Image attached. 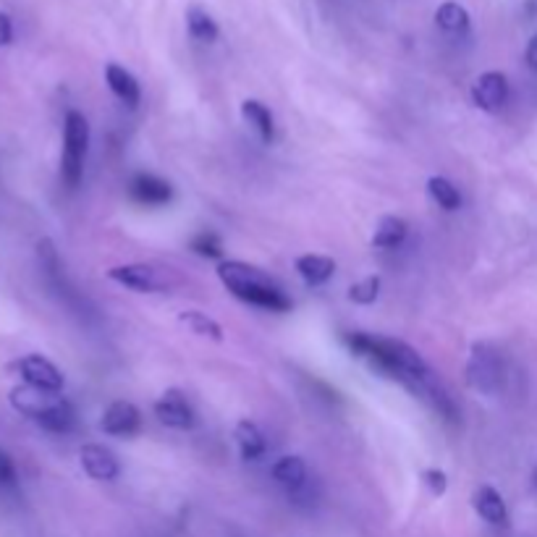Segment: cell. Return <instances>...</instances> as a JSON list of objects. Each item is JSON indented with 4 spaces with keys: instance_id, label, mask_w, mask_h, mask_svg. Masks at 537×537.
I'll return each mask as SVG.
<instances>
[{
    "instance_id": "1",
    "label": "cell",
    "mask_w": 537,
    "mask_h": 537,
    "mask_svg": "<svg viewBox=\"0 0 537 537\" xmlns=\"http://www.w3.org/2000/svg\"><path fill=\"white\" fill-rule=\"evenodd\" d=\"M344 341L349 346V352L370 359L372 367H378L383 375L409 386L414 393L430 380V367L422 359V354L409 344H404V341L375 338L370 333H349V336H344Z\"/></svg>"
},
{
    "instance_id": "2",
    "label": "cell",
    "mask_w": 537,
    "mask_h": 537,
    "mask_svg": "<svg viewBox=\"0 0 537 537\" xmlns=\"http://www.w3.org/2000/svg\"><path fill=\"white\" fill-rule=\"evenodd\" d=\"M218 278L236 299L247 304H255L260 310L289 312L291 299L281 289L276 278H270L265 270L247 265V262L228 260L218 265Z\"/></svg>"
},
{
    "instance_id": "3",
    "label": "cell",
    "mask_w": 537,
    "mask_h": 537,
    "mask_svg": "<svg viewBox=\"0 0 537 537\" xmlns=\"http://www.w3.org/2000/svg\"><path fill=\"white\" fill-rule=\"evenodd\" d=\"M8 401L11 407L27 417V420L37 422L42 430L48 433H69L71 427L76 425V409L69 399H63L61 393H50V391H40V388L32 386H16L8 393Z\"/></svg>"
},
{
    "instance_id": "4",
    "label": "cell",
    "mask_w": 537,
    "mask_h": 537,
    "mask_svg": "<svg viewBox=\"0 0 537 537\" xmlns=\"http://www.w3.org/2000/svg\"><path fill=\"white\" fill-rule=\"evenodd\" d=\"M90 152V124L84 113L69 111L63 118V152H61V179L69 189L82 184L84 163Z\"/></svg>"
},
{
    "instance_id": "5",
    "label": "cell",
    "mask_w": 537,
    "mask_h": 537,
    "mask_svg": "<svg viewBox=\"0 0 537 537\" xmlns=\"http://www.w3.org/2000/svg\"><path fill=\"white\" fill-rule=\"evenodd\" d=\"M467 383L475 391L482 393H498L503 383V365L496 349H490L488 344H475L472 354H469L467 365Z\"/></svg>"
},
{
    "instance_id": "6",
    "label": "cell",
    "mask_w": 537,
    "mask_h": 537,
    "mask_svg": "<svg viewBox=\"0 0 537 537\" xmlns=\"http://www.w3.org/2000/svg\"><path fill=\"white\" fill-rule=\"evenodd\" d=\"M11 370L19 375L24 386L40 388V391L61 393L63 383H66V380H63V372L58 370L48 357H42V354H27V357L16 359Z\"/></svg>"
},
{
    "instance_id": "7",
    "label": "cell",
    "mask_w": 537,
    "mask_h": 537,
    "mask_svg": "<svg viewBox=\"0 0 537 537\" xmlns=\"http://www.w3.org/2000/svg\"><path fill=\"white\" fill-rule=\"evenodd\" d=\"M108 278L131 291H142V294H155V291L168 289L166 276L158 268L145 265V262H131V265H116L108 270Z\"/></svg>"
},
{
    "instance_id": "8",
    "label": "cell",
    "mask_w": 537,
    "mask_h": 537,
    "mask_svg": "<svg viewBox=\"0 0 537 537\" xmlns=\"http://www.w3.org/2000/svg\"><path fill=\"white\" fill-rule=\"evenodd\" d=\"M509 95V79L501 71H485V74L477 76L475 87H472V103L485 113L501 111L503 105L509 103Z\"/></svg>"
},
{
    "instance_id": "9",
    "label": "cell",
    "mask_w": 537,
    "mask_h": 537,
    "mask_svg": "<svg viewBox=\"0 0 537 537\" xmlns=\"http://www.w3.org/2000/svg\"><path fill=\"white\" fill-rule=\"evenodd\" d=\"M79 462H82V469L92 480L113 482L121 475L118 456L113 454L108 446H100V443H84V446L79 448Z\"/></svg>"
},
{
    "instance_id": "10",
    "label": "cell",
    "mask_w": 537,
    "mask_h": 537,
    "mask_svg": "<svg viewBox=\"0 0 537 537\" xmlns=\"http://www.w3.org/2000/svg\"><path fill=\"white\" fill-rule=\"evenodd\" d=\"M155 417L171 430H192L197 425V414H194L192 404L179 391H166L155 401Z\"/></svg>"
},
{
    "instance_id": "11",
    "label": "cell",
    "mask_w": 537,
    "mask_h": 537,
    "mask_svg": "<svg viewBox=\"0 0 537 537\" xmlns=\"http://www.w3.org/2000/svg\"><path fill=\"white\" fill-rule=\"evenodd\" d=\"M139 427H142V414L131 401H113L100 420V430L116 438H131L139 433Z\"/></svg>"
},
{
    "instance_id": "12",
    "label": "cell",
    "mask_w": 537,
    "mask_h": 537,
    "mask_svg": "<svg viewBox=\"0 0 537 537\" xmlns=\"http://www.w3.org/2000/svg\"><path fill=\"white\" fill-rule=\"evenodd\" d=\"M129 194L139 205L163 207L173 200V186L160 176H152V173H137L129 184Z\"/></svg>"
},
{
    "instance_id": "13",
    "label": "cell",
    "mask_w": 537,
    "mask_h": 537,
    "mask_svg": "<svg viewBox=\"0 0 537 537\" xmlns=\"http://www.w3.org/2000/svg\"><path fill=\"white\" fill-rule=\"evenodd\" d=\"M472 506L480 514V519H485L493 527H503V524L509 522V509H506V501L498 493L496 488H490V485H480L475 490V496H472Z\"/></svg>"
},
{
    "instance_id": "14",
    "label": "cell",
    "mask_w": 537,
    "mask_h": 537,
    "mask_svg": "<svg viewBox=\"0 0 537 537\" xmlns=\"http://www.w3.org/2000/svg\"><path fill=\"white\" fill-rule=\"evenodd\" d=\"M105 82H108L113 95H116L126 108H137L139 100H142V90H139V82L134 79L131 71H126L124 66H118V63H108V66H105Z\"/></svg>"
},
{
    "instance_id": "15",
    "label": "cell",
    "mask_w": 537,
    "mask_h": 537,
    "mask_svg": "<svg viewBox=\"0 0 537 537\" xmlns=\"http://www.w3.org/2000/svg\"><path fill=\"white\" fill-rule=\"evenodd\" d=\"M270 475H273V480L278 482V485H283V488L289 490L291 496H297L299 490L307 488V464H304V459H299V456H281L273 467H270Z\"/></svg>"
},
{
    "instance_id": "16",
    "label": "cell",
    "mask_w": 537,
    "mask_h": 537,
    "mask_svg": "<svg viewBox=\"0 0 537 537\" xmlns=\"http://www.w3.org/2000/svg\"><path fill=\"white\" fill-rule=\"evenodd\" d=\"M241 118H244L249 124V129L260 137V142L270 145V142L276 139V121H273V113H270L268 105H262L260 100H244V103H241Z\"/></svg>"
},
{
    "instance_id": "17",
    "label": "cell",
    "mask_w": 537,
    "mask_h": 537,
    "mask_svg": "<svg viewBox=\"0 0 537 537\" xmlns=\"http://www.w3.org/2000/svg\"><path fill=\"white\" fill-rule=\"evenodd\" d=\"M297 273L307 286H323L336 273V260L325 255H302L297 257Z\"/></svg>"
},
{
    "instance_id": "18",
    "label": "cell",
    "mask_w": 537,
    "mask_h": 537,
    "mask_svg": "<svg viewBox=\"0 0 537 537\" xmlns=\"http://www.w3.org/2000/svg\"><path fill=\"white\" fill-rule=\"evenodd\" d=\"M407 234H409V226L404 218H399V215H386V218H380L378 226H375V234H372V247L396 249L404 244Z\"/></svg>"
},
{
    "instance_id": "19",
    "label": "cell",
    "mask_w": 537,
    "mask_h": 537,
    "mask_svg": "<svg viewBox=\"0 0 537 537\" xmlns=\"http://www.w3.org/2000/svg\"><path fill=\"white\" fill-rule=\"evenodd\" d=\"M236 443H239L244 462H257V459L265 456V448H268L265 435H262V430L252 420H241L236 425Z\"/></svg>"
},
{
    "instance_id": "20",
    "label": "cell",
    "mask_w": 537,
    "mask_h": 537,
    "mask_svg": "<svg viewBox=\"0 0 537 537\" xmlns=\"http://www.w3.org/2000/svg\"><path fill=\"white\" fill-rule=\"evenodd\" d=\"M435 24L446 32V35H464L469 29V14L462 3H454V0H446L443 6H438L435 11Z\"/></svg>"
},
{
    "instance_id": "21",
    "label": "cell",
    "mask_w": 537,
    "mask_h": 537,
    "mask_svg": "<svg viewBox=\"0 0 537 537\" xmlns=\"http://www.w3.org/2000/svg\"><path fill=\"white\" fill-rule=\"evenodd\" d=\"M186 29H189V35H192L194 40L200 42H215L218 35H221V29H218L213 16L200 6H192L186 11Z\"/></svg>"
},
{
    "instance_id": "22",
    "label": "cell",
    "mask_w": 537,
    "mask_h": 537,
    "mask_svg": "<svg viewBox=\"0 0 537 537\" xmlns=\"http://www.w3.org/2000/svg\"><path fill=\"white\" fill-rule=\"evenodd\" d=\"M427 192H430L433 202H438V207H443L448 213L459 210V205H462V194H459L454 181H448L446 176H433L427 181Z\"/></svg>"
},
{
    "instance_id": "23",
    "label": "cell",
    "mask_w": 537,
    "mask_h": 537,
    "mask_svg": "<svg viewBox=\"0 0 537 537\" xmlns=\"http://www.w3.org/2000/svg\"><path fill=\"white\" fill-rule=\"evenodd\" d=\"M179 323L186 325L189 331L197 333V336H207L213 341H223V328L215 323L213 317H207L205 312L200 310H186L179 315Z\"/></svg>"
},
{
    "instance_id": "24",
    "label": "cell",
    "mask_w": 537,
    "mask_h": 537,
    "mask_svg": "<svg viewBox=\"0 0 537 537\" xmlns=\"http://www.w3.org/2000/svg\"><path fill=\"white\" fill-rule=\"evenodd\" d=\"M192 249L194 255L207 257V260H218V257H223V241L221 236L213 234V231H202V234L194 236Z\"/></svg>"
},
{
    "instance_id": "25",
    "label": "cell",
    "mask_w": 537,
    "mask_h": 537,
    "mask_svg": "<svg viewBox=\"0 0 537 537\" xmlns=\"http://www.w3.org/2000/svg\"><path fill=\"white\" fill-rule=\"evenodd\" d=\"M378 294H380V278L378 276L362 278V281H357L352 289H349V302L367 307V304H372L378 299Z\"/></svg>"
},
{
    "instance_id": "26",
    "label": "cell",
    "mask_w": 537,
    "mask_h": 537,
    "mask_svg": "<svg viewBox=\"0 0 537 537\" xmlns=\"http://www.w3.org/2000/svg\"><path fill=\"white\" fill-rule=\"evenodd\" d=\"M422 480H425L427 490H430L433 496H443L448 490V477L443 469H425V472H422Z\"/></svg>"
},
{
    "instance_id": "27",
    "label": "cell",
    "mask_w": 537,
    "mask_h": 537,
    "mask_svg": "<svg viewBox=\"0 0 537 537\" xmlns=\"http://www.w3.org/2000/svg\"><path fill=\"white\" fill-rule=\"evenodd\" d=\"M16 482V464L14 459L6 454V451H0V485L8 488V485H14Z\"/></svg>"
},
{
    "instance_id": "28",
    "label": "cell",
    "mask_w": 537,
    "mask_h": 537,
    "mask_svg": "<svg viewBox=\"0 0 537 537\" xmlns=\"http://www.w3.org/2000/svg\"><path fill=\"white\" fill-rule=\"evenodd\" d=\"M14 42V21L6 11H0V48H8Z\"/></svg>"
},
{
    "instance_id": "29",
    "label": "cell",
    "mask_w": 537,
    "mask_h": 537,
    "mask_svg": "<svg viewBox=\"0 0 537 537\" xmlns=\"http://www.w3.org/2000/svg\"><path fill=\"white\" fill-rule=\"evenodd\" d=\"M524 56H527L530 69L537 71V35L530 40V45H527V53H524Z\"/></svg>"
},
{
    "instance_id": "30",
    "label": "cell",
    "mask_w": 537,
    "mask_h": 537,
    "mask_svg": "<svg viewBox=\"0 0 537 537\" xmlns=\"http://www.w3.org/2000/svg\"><path fill=\"white\" fill-rule=\"evenodd\" d=\"M535 485H537V469H535Z\"/></svg>"
}]
</instances>
